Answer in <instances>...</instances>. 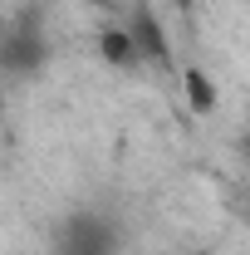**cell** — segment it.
Returning a JSON list of instances; mask_svg holds the SVG:
<instances>
[{"instance_id":"cell-1","label":"cell","mask_w":250,"mask_h":255,"mask_svg":"<svg viewBox=\"0 0 250 255\" xmlns=\"http://www.w3.org/2000/svg\"><path fill=\"white\" fill-rule=\"evenodd\" d=\"M49 251L54 255H118V226H113L108 211L74 206V211L49 231Z\"/></svg>"},{"instance_id":"cell-2","label":"cell","mask_w":250,"mask_h":255,"mask_svg":"<svg viewBox=\"0 0 250 255\" xmlns=\"http://www.w3.org/2000/svg\"><path fill=\"white\" fill-rule=\"evenodd\" d=\"M44 59V34L30 30L25 25H10V39H5V69L10 74H25V64H39Z\"/></svg>"},{"instance_id":"cell-3","label":"cell","mask_w":250,"mask_h":255,"mask_svg":"<svg viewBox=\"0 0 250 255\" xmlns=\"http://www.w3.org/2000/svg\"><path fill=\"white\" fill-rule=\"evenodd\" d=\"M182 84H187V103L196 113H211L216 108V84H211L206 69H182Z\"/></svg>"}]
</instances>
